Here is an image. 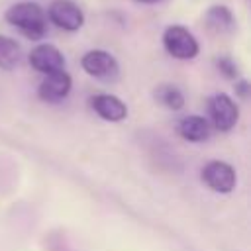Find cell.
I'll return each instance as SVG.
<instances>
[{
	"mask_svg": "<svg viewBox=\"0 0 251 251\" xmlns=\"http://www.w3.org/2000/svg\"><path fill=\"white\" fill-rule=\"evenodd\" d=\"M235 92H237L241 98H245V96L249 94V82H247L245 78H237V80H235Z\"/></svg>",
	"mask_w": 251,
	"mask_h": 251,
	"instance_id": "obj_15",
	"label": "cell"
},
{
	"mask_svg": "<svg viewBox=\"0 0 251 251\" xmlns=\"http://www.w3.org/2000/svg\"><path fill=\"white\" fill-rule=\"evenodd\" d=\"M204 22H206V27L218 35H227V33H233L235 27H237V22H235V16L233 12L224 6V4H214L206 10L204 14Z\"/></svg>",
	"mask_w": 251,
	"mask_h": 251,
	"instance_id": "obj_9",
	"label": "cell"
},
{
	"mask_svg": "<svg viewBox=\"0 0 251 251\" xmlns=\"http://www.w3.org/2000/svg\"><path fill=\"white\" fill-rule=\"evenodd\" d=\"M155 100L169 108V110H180L184 106V94L175 84H161L155 88Z\"/></svg>",
	"mask_w": 251,
	"mask_h": 251,
	"instance_id": "obj_13",
	"label": "cell"
},
{
	"mask_svg": "<svg viewBox=\"0 0 251 251\" xmlns=\"http://www.w3.org/2000/svg\"><path fill=\"white\" fill-rule=\"evenodd\" d=\"M135 2H141V4H159L163 0H135Z\"/></svg>",
	"mask_w": 251,
	"mask_h": 251,
	"instance_id": "obj_16",
	"label": "cell"
},
{
	"mask_svg": "<svg viewBox=\"0 0 251 251\" xmlns=\"http://www.w3.org/2000/svg\"><path fill=\"white\" fill-rule=\"evenodd\" d=\"M4 20L20 29L27 39H41L47 33V14L45 10L31 0L16 2L4 12Z\"/></svg>",
	"mask_w": 251,
	"mask_h": 251,
	"instance_id": "obj_1",
	"label": "cell"
},
{
	"mask_svg": "<svg viewBox=\"0 0 251 251\" xmlns=\"http://www.w3.org/2000/svg\"><path fill=\"white\" fill-rule=\"evenodd\" d=\"M90 108L102 120H108V122H122L127 116V106L112 94H94L90 98Z\"/></svg>",
	"mask_w": 251,
	"mask_h": 251,
	"instance_id": "obj_10",
	"label": "cell"
},
{
	"mask_svg": "<svg viewBox=\"0 0 251 251\" xmlns=\"http://www.w3.org/2000/svg\"><path fill=\"white\" fill-rule=\"evenodd\" d=\"M163 47L171 57L180 59V61L194 59L200 51L198 39L192 35V31H188L184 25H178V24H173V25L165 27Z\"/></svg>",
	"mask_w": 251,
	"mask_h": 251,
	"instance_id": "obj_2",
	"label": "cell"
},
{
	"mask_svg": "<svg viewBox=\"0 0 251 251\" xmlns=\"http://www.w3.org/2000/svg\"><path fill=\"white\" fill-rule=\"evenodd\" d=\"M202 180L208 188H212L214 192H222V194H227L235 188V182H237V176H235V171L229 163L226 161H210L204 165L202 169Z\"/></svg>",
	"mask_w": 251,
	"mask_h": 251,
	"instance_id": "obj_6",
	"label": "cell"
},
{
	"mask_svg": "<svg viewBox=\"0 0 251 251\" xmlns=\"http://www.w3.org/2000/svg\"><path fill=\"white\" fill-rule=\"evenodd\" d=\"M45 14L51 24L65 31H78L84 25V12L73 0H53Z\"/></svg>",
	"mask_w": 251,
	"mask_h": 251,
	"instance_id": "obj_4",
	"label": "cell"
},
{
	"mask_svg": "<svg viewBox=\"0 0 251 251\" xmlns=\"http://www.w3.org/2000/svg\"><path fill=\"white\" fill-rule=\"evenodd\" d=\"M29 65L41 73V75H49V73H57V71H65V57L63 53L51 45V43H39L35 45L29 55H27Z\"/></svg>",
	"mask_w": 251,
	"mask_h": 251,
	"instance_id": "obj_7",
	"label": "cell"
},
{
	"mask_svg": "<svg viewBox=\"0 0 251 251\" xmlns=\"http://www.w3.org/2000/svg\"><path fill=\"white\" fill-rule=\"evenodd\" d=\"M176 131L182 139L192 141V143H200V141L210 137V122L202 116H184L178 122Z\"/></svg>",
	"mask_w": 251,
	"mask_h": 251,
	"instance_id": "obj_11",
	"label": "cell"
},
{
	"mask_svg": "<svg viewBox=\"0 0 251 251\" xmlns=\"http://www.w3.org/2000/svg\"><path fill=\"white\" fill-rule=\"evenodd\" d=\"M216 67H218V71H220L226 78H237V75H239L237 63H235L229 55H220V57L216 59Z\"/></svg>",
	"mask_w": 251,
	"mask_h": 251,
	"instance_id": "obj_14",
	"label": "cell"
},
{
	"mask_svg": "<svg viewBox=\"0 0 251 251\" xmlns=\"http://www.w3.org/2000/svg\"><path fill=\"white\" fill-rule=\"evenodd\" d=\"M80 67L86 75L98 78V80H116L120 75V65L116 57L104 49H90L82 55Z\"/></svg>",
	"mask_w": 251,
	"mask_h": 251,
	"instance_id": "obj_3",
	"label": "cell"
},
{
	"mask_svg": "<svg viewBox=\"0 0 251 251\" xmlns=\"http://www.w3.org/2000/svg\"><path fill=\"white\" fill-rule=\"evenodd\" d=\"M208 110H210V118H212V124L218 131H229L235 127L237 120H239V110L235 106V102L224 94V92H218L214 96H210L208 100Z\"/></svg>",
	"mask_w": 251,
	"mask_h": 251,
	"instance_id": "obj_5",
	"label": "cell"
},
{
	"mask_svg": "<svg viewBox=\"0 0 251 251\" xmlns=\"http://www.w3.org/2000/svg\"><path fill=\"white\" fill-rule=\"evenodd\" d=\"M20 59H22V49L16 43V39L0 35V69L12 71L18 67Z\"/></svg>",
	"mask_w": 251,
	"mask_h": 251,
	"instance_id": "obj_12",
	"label": "cell"
},
{
	"mask_svg": "<svg viewBox=\"0 0 251 251\" xmlns=\"http://www.w3.org/2000/svg\"><path fill=\"white\" fill-rule=\"evenodd\" d=\"M71 86H73V78L67 71H57V73H49L45 75V78L39 82L37 86V96L43 100V102H49V104H55V102H61L69 96L71 92Z\"/></svg>",
	"mask_w": 251,
	"mask_h": 251,
	"instance_id": "obj_8",
	"label": "cell"
}]
</instances>
